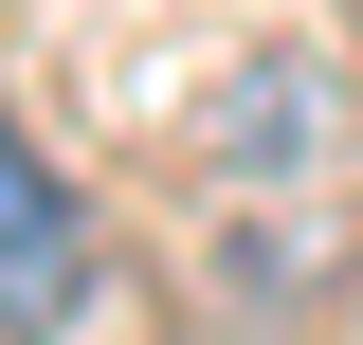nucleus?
<instances>
[{
	"label": "nucleus",
	"instance_id": "1",
	"mask_svg": "<svg viewBox=\"0 0 363 345\" xmlns=\"http://www.w3.org/2000/svg\"><path fill=\"white\" fill-rule=\"evenodd\" d=\"M91 309V200L55 182V146L0 109V345H37Z\"/></svg>",
	"mask_w": 363,
	"mask_h": 345
},
{
	"label": "nucleus",
	"instance_id": "2",
	"mask_svg": "<svg viewBox=\"0 0 363 345\" xmlns=\"http://www.w3.org/2000/svg\"><path fill=\"white\" fill-rule=\"evenodd\" d=\"M327 55H236L218 73V109H200V146H218L236 182H272V164H327Z\"/></svg>",
	"mask_w": 363,
	"mask_h": 345
}]
</instances>
